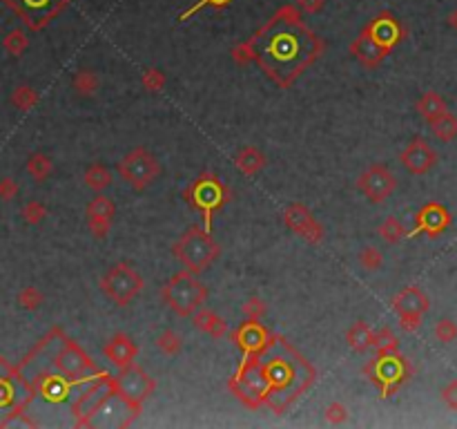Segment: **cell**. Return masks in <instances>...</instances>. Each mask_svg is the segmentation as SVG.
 <instances>
[{"label":"cell","mask_w":457,"mask_h":429,"mask_svg":"<svg viewBox=\"0 0 457 429\" xmlns=\"http://www.w3.org/2000/svg\"><path fill=\"white\" fill-rule=\"evenodd\" d=\"M317 369L283 335H272L264 351L241 360L227 389L246 407H268L279 416L313 387Z\"/></svg>","instance_id":"obj_1"},{"label":"cell","mask_w":457,"mask_h":429,"mask_svg":"<svg viewBox=\"0 0 457 429\" xmlns=\"http://www.w3.org/2000/svg\"><path fill=\"white\" fill-rule=\"evenodd\" d=\"M253 61L279 87H290L324 52V41L306 27L297 7L285 5L253 38Z\"/></svg>","instance_id":"obj_2"},{"label":"cell","mask_w":457,"mask_h":429,"mask_svg":"<svg viewBox=\"0 0 457 429\" xmlns=\"http://www.w3.org/2000/svg\"><path fill=\"white\" fill-rule=\"evenodd\" d=\"M406 36L404 25L395 18L391 11H382L377 14L373 20H368L357 38L350 43V54L364 65L373 70V67H380L382 61L391 54L402 38Z\"/></svg>","instance_id":"obj_3"},{"label":"cell","mask_w":457,"mask_h":429,"mask_svg":"<svg viewBox=\"0 0 457 429\" xmlns=\"http://www.w3.org/2000/svg\"><path fill=\"white\" fill-rule=\"evenodd\" d=\"M172 253L188 270H192L194 275H199L219 259L221 246L216 244V240L210 235L208 228L192 226V228H188L174 242Z\"/></svg>","instance_id":"obj_4"},{"label":"cell","mask_w":457,"mask_h":429,"mask_svg":"<svg viewBox=\"0 0 457 429\" xmlns=\"http://www.w3.org/2000/svg\"><path fill=\"white\" fill-rule=\"evenodd\" d=\"M183 197H186V201L190 204V208H194V210L201 212L203 228L212 231L214 214L225 208V204L230 201L232 193H230V188H227V186L221 182L219 175H214V173H201V175L186 188Z\"/></svg>","instance_id":"obj_5"},{"label":"cell","mask_w":457,"mask_h":429,"mask_svg":"<svg viewBox=\"0 0 457 429\" xmlns=\"http://www.w3.org/2000/svg\"><path fill=\"white\" fill-rule=\"evenodd\" d=\"M161 298L165 302V307L177 313L179 318H188V315L197 313L205 300H208V289L203 282L192 273V270H179L177 275L170 277L163 289Z\"/></svg>","instance_id":"obj_6"},{"label":"cell","mask_w":457,"mask_h":429,"mask_svg":"<svg viewBox=\"0 0 457 429\" xmlns=\"http://www.w3.org/2000/svg\"><path fill=\"white\" fill-rule=\"evenodd\" d=\"M364 376L380 389L382 398H391L413 376V367L399 354H377L368 365L364 367Z\"/></svg>","instance_id":"obj_7"},{"label":"cell","mask_w":457,"mask_h":429,"mask_svg":"<svg viewBox=\"0 0 457 429\" xmlns=\"http://www.w3.org/2000/svg\"><path fill=\"white\" fill-rule=\"evenodd\" d=\"M52 367L59 371L61 376L70 380L72 385H83V382L94 380L100 374L94 365V360L87 356V351H83V347L70 340L67 335L54 349Z\"/></svg>","instance_id":"obj_8"},{"label":"cell","mask_w":457,"mask_h":429,"mask_svg":"<svg viewBox=\"0 0 457 429\" xmlns=\"http://www.w3.org/2000/svg\"><path fill=\"white\" fill-rule=\"evenodd\" d=\"M141 409H143V405L128 400L117 387H114V391L110 396L103 398L100 405L94 409V414L89 416L85 427H114V429L130 427L141 416Z\"/></svg>","instance_id":"obj_9"},{"label":"cell","mask_w":457,"mask_h":429,"mask_svg":"<svg viewBox=\"0 0 457 429\" xmlns=\"http://www.w3.org/2000/svg\"><path fill=\"white\" fill-rule=\"evenodd\" d=\"M143 277L128 262L114 264L105 275L100 277V291L117 304V307H130L134 298L143 291Z\"/></svg>","instance_id":"obj_10"},{"label":"cell","mask_w":457,"mask_h":429,"mask_svg":"<svg viewBox=\"0 0 457 429\" xmlns=\"http://www.w3.org/2000/svg\"><path fill=\"white\" fill-rule=\"evenodd\" d=\"M117 170L123 182L130 184L134 190H145L161 175V163H158V159L150 150L134 148L117 163Z\"/></svg>","instance_id":"obj_11"},{"label":"cell","mask_w":457,"mask_h":429,"mask_svg":"<svg viewBox=\"0 0 457 429\" xmlns=\"http://www.w3.org/2000/svg\"><path fill=\"white\" fill-rule=\"evenodd\" d=\"M33 31H40L72 3V0H3Z\"/></svg>","instance_id":"obj_12"},{"label":"cell","mask_w":457,"mask_h":429,"mask_svg":"<svg viewBox=\"0 0 457 429\" xmlns=\"http://www.w3.org/2000/svg\"><path fill=\"white\" fill-rule=\"evenodd\" d=\"M428 307L430 302L419 286H406L393 298V311L399 315V326H402V331L408 333L419 329L421 320L428 313Z\"/></svg>","instance_id":"obj_13"},{"label":"cell","mask_w":457,"mask_h":429,"mask_svg":"<svg viewBox=\"0 0 457 429\" xmlns=\"http://www.w3.org/2000/svg\"><path fill=\"white\" fill-rule=\"evenodd\" d=\"M357 190L373 204H382L397 190V177L384 163H373L357 177Z\"/></svg>","instance_id":"obj_14"},{"label":"cell","mask_w":457,"mask_h":429,"mask_svg":"<svg viewBox=\"0 0 457 429\" xmlns=\"http://www.w3.org/2000/svg\"><path fill=\"white\" fill-rule=\"evenodd\" d=\"M114 387H117L114 385V376H110V374H98L94 380L87 382V389L72 405V416L76 421V427L87 425L89 416L94 414V409L100 405V400L114 391Z\"/></svg>","instance_id":"obj_15"},{"label":"cell","mask_w":457,"mask_h":429,"mask_svg":"<svg viewBox=\"0 0 457 429\" xmlns=\"http://www.w3.org/2000/svg\"><path fill=\"white\" fill-rule=\"evenodd\" d=\"M114 385L125 398L136 405H143L156 391V380L136 363L121 369V374L114 376Z\"/></svg>","instance_id":"obj_16"},{"label":"cell","mask_w":457,"mask_h":429,"mask_svg":"<svg viewBox=\"0 0 457 429\" xmlns=\"http://www.w3.org/2000/svg\"><path fill=\"white\" fill-rule=\"evenodd\" d=\"M270 337L272 333L266 329V324H261V320H246L230 333V340L241 349V354H244L241 360H250L264 351L266 344L270 342Z\"/></svg>","instance_id":"obj_17"},{"label":"cell","mask_w":457,"mask_h":429,"mask_svg":"<svg viewBox=\"0 0 457 429\" xmlns=\"http://www.w3.org/2000/svg\"><path fill=\"white\" fill-rule=\"evenodd\" d=\"M283 221L292 233L301 235L308 244H322L324 226L315 219V214L310 212V208H308V206L297 204V201H294V204H290L288 208L283 210Z\"/></svg>","instance_id":"obj_18"},{"label":"cell","mask_w":457,"mask_h":429,"mask_svg":"<svg viewBox=\"0 0 457 429\" xmlns=\"http://www.w3.org/2000/svg\"><path fill=\"white\" fill-rule=\"evenodd\" d=\"M451 226V212L447 206H442L440 201H428L426 206H421L415 214V228L408 231V237L417 235H428L437 237Z\"/></svg>","instance_id":"obj_19"},{"label":"cell","mask_w":457,"mask_h":429,"mask_svg":"<svg viewBox=\"0 0 457 429\" xmlns=\"http://www.w3.org/2000/svg\"><path fill=\"white\" fill-rule=\"evenodd\" d=\"M399 163H402L410 175H426L437 163V152L426 143V139H413L399 154Z\"/></svg>","instance_id":"obj_20"},{"label":"cell","mask_w":457,"mask_h":429,"mask_svg":"<svg viewBox=\"0 0 457 429\" xmlns=\"http://www.w3.org/2000/svg\"><path fill=\"white\" fill-rule=\"evenodd\" d=\"M114 217H117V206H114L110 197L96 195L87 204V228L96 240H103V237L110 235Z\"/></svg>","instance_id":"obj_21"},{"label":"cell","mask_w":457,"mask_h":429,"mask_svg":"<svg viewBox=\"0 0 457 429\" xmlns=\"http://www.w3.org/2000/svg\"><path fill=\"white\" fill-rule=\"evenodd\" d=\"M103 356H105L114 367L125 369L136 363V356H139V347L134 344V340L125 333L112 335L110 340L103 347Z\"/></svg>","instance_id":"obj_22"},{"label":"cell","mask_w":457,"mask_h":429,"mask_svg":"<svg viewBox=\"0 0 457 429\" xmlns=\"http://www.w3.org/2000/svg\"><path fill=\"white\" fill-rule=\"evenodd\" d=\"M192 318H194V326H197L199 331L208 333L210 337H214V340H221V337H225L227 333H230V326H227V322L221 318L219 313H214L212 309L201 307L197 313L192 315Z\"/></svg>","instance_id":"obj_23"},{"label":"cell","mask_w":457,"mask_h":429,"mask_svg":"<svg viewBox=\"0 0 457 429\" xmlns=\"http://www.w3.org/2000/svg\"><path fill=\"white\" fill-rule=\"evenodd\" d=\"M266 163H268L266 154L261 152L259 148H255V145H246V148H241V150L234 154L237 170L241 173V175H246V177L259 175V173L266 168Z\"/></svg>","instance_id":"obj_24"},{"label":"cell","mask_w":457,"mask_h":429,"mask_svg":"<svg viewBox=\"0 0 457 429\" xmlns=\"http://www.w3.org/2000/svg\"><path fill=\"white\" fill-rule=\"evenodd\" d=\"M415 110L421 119H426L428 123L435 121L437 117H442L444 112H449L447 101H444L437 92H424L415 103Z\"/></svg>","instance_id":"obj_25"},{"label":"cell","mask_w":457,"mask_h":429,"mask_svg":"<svg viewBox=\"0 0 457 429\" xmlns=\"http://www.w3.org/2000/svg\"><path fill=\"white\" fill-rule=\"evenodd\" d=\"M346 342H348V347L352 349V351L364 354L375 344V331L366 322H355L346 331Z\"/></svg>","instance_id":"obj_26"},{"label":"cell","mask_w":457,"mask_h":429,"mask_svg":"<svg viewBox=\"0 0 457 429\" xmlns=\"http://www.w3.org/2000/svg\"><path fill=\"white\" fill-rule=\"evenodd\" d=\"M83 179H85V186L91 188V190H96V193H103V190H107L114 184V177L110 173V168H105L103 163H91L85 170Z\"/></svg>","instance_id":"obj_27"},{"label":"cell","mask_w":457,"mask_h":429,"mask_svg":"<svg viewBox=\"0 0 457 429\" xmlns=\"http://www.w3.org/2000/svg\"><path fill=\"white\" fill-rule=\"evenodd\" d=\"M27 173L33 177V182H47V179L52 177L54 173V163L47 154H43V152H36V154H31L29 159H27Z\"/></svg>","instance_id":"obj_28"},{"label":"cell","mask_w":457,"mask_h":429,"mask_svg":"<svg viewBox=\"0 0 457 429\" xmlns=\"http://www.w3.org/2000/svg\"><path fill=\"white\" fill-rule=\"evenodd\" d=\"M430 130L440 141L451 143L457 137V117L451 115V112H444L442 117H437L435 121H430Z\"/></svg>","instance_id":"obj_29"},{"label":"cell","mask_w":457,"mask_h":429,"mask_svg":"<svg viewBox=\"0 0 457 429\" xmlns=\"http://www.w3.org/2000/svg\"><path fill=\"white\" fill-rule=\"evenodd\" d=\"M377 235H380L386 244H399L404 237H408V231L397 217H386L380 224V228H377Z\"/></svg>","instance_id":"obj_30"},{"label":"cell","mask_w":457,"mask_h":429,"mask_svg":"<svg viewBox=\"0 0 457 429\" xmlns=\"http://www.w3.org/2000/svg\"><path fill=\"white\" fill-rule=\"evenodd\" d=\"M72 85L81 96H94L100 87V78L89 70H78L72 78Z\"/></svg>","instance_id":"obj_31"},{"label":"cell","mask_w":457,"mask_h":429,"mask_svg":"<svg viewBox=\"0 0 457 429\" xmlns=\"http://www.w3.org/2000/svg\"><path fill=\"white\" fill-rule=\"evenodd\" d=\"M11 103H14L18 110L27 112V110H31V108H36V103H38V92H36L33 87H29V85H20V87L14 89V94H11Z\"/></svg>","instance_id":"obj_32"},{"label":"cell","mask_w":457,"mask_h":429,"mask_svg":"<svg viewBox=\"0 0 457 429\" xmlns=\"http://www.w3.org/2000/svg\"><path fill=\"white\" fill-rule=\"evenodd\" d=\"M154 344H156L158 351H163L165 356H177V354H181V347H183L181 335H179L177 331H172V329H165L163 333H158V337H156Z\"/></svg>","instance_id":"obj_33"},{"label":"cell","mask_w":457,"mask_h":429,"mask_svg":"<svg viewBox=\"0 0 457 429\" xmlns=\"http://www.w3.org/2000/svg\"><path fill=\"white\" fill-rule=\"evenodd\" d=\"M165 83H167L165 74L161 70H156V67H147V70L141 74V85L147 89V92H152V94L163 92Z\"/></svg>","instance_id":"obj_34"},{"label":"cell","mask_w":457,"mask_h":429,"mask_svg":"<svg viewBox=\"0 0 457 429\" xmlns=\"http://www.w3.org/2000/svg\"><path fill=\"white\" fill-rule=\"evenodd\" d=\"M3 48L11 56H22V54H25V50L29 48V38L25 36V31H22V29H14L5 36Z\"/></svg>","instance_id":"obj_35"},{"label":"cell","mask_w":457,"mask_h":429,"mask_svg":"<svg viewBox=\"0 0 457 429\" xmlns=\"http://www.w3.org/2000/svg\"><path fill=\"white\" fill-rule=\"evenodd\" d=\"M373 347L377 354H393V351H399V340L391 329H382V331H375Z\"/></svg>","instance_id":"obj_36"},{"label":"cell","mask_w":457,"mask_h":429,"mask_svg":"<svg viewBox=\"0 0 457 429\" xmlns=\"http://www.w3.org/2000/svg\"><path fill=\"white\" fill-rule=\"evenodd\" d=\"M359 264L364 270H380L384 266V255L380 248H375V246H366L364 251L359 253Z\"/></svg>","instance_id":"obj_37"},{"label":"cell","mask_w":457,"mask_h":429,"mask_svg":"<svg viewBox=\"0 0 457 429\" xmlns=\"http://www.w3.org/2000/svg\"><path fill=\"white\" fill-rule=\"evenodd\" d=\"M43 302H45V298H43V293L36 289V286H27V289H22L20 293H18V304L25 311H36V309H40L43 307Z\"/></svg>","instance_id":"obj_38"},{"label":"cell","mask_w":457,"mask_h":429,"mask_svg":"<svg viewBox=\"0 0 457 429\" xmlns=\"http://www.w3.org/2000/svg\"><path fill=\"white\" fill-rule=\"evenodd\" d=\"M241 311H244V315H246V320H261V318H264V315L268 313V304L261 300V298L253 296V298H248V300L244 302Z\"/></svg>","instance_id":"obj_39"},{"label":"cell","mask_w":457,"mask_h":429,"mask_svg":"<svg viewBox=\"0 0 457 429\" xmlns=\"http://www.w3.org/2000/svg\"><path fill=\"white\" fill-rule=\"evenodd\" d=\"M20 214L29 226H36V224H40L45 217H47V208H45L40 201H27V204L22 206Z\"/></svg>","instance_id":"obj_40"},{"label":"cell","mask_w":457,"mask_h":429,"mask_svg":"<svg viewBox=\"0 0 457 429\" xmlns=\"http://www.w3.org/2000/svg\"><path fill=\"white\" fill-rule=\"evenodd\" d=\"M435 337L444 344H451L457 340V324L449 318H444L435 324Z\"/></svg>","instance_id":"obj_41"},{"label":"cell","mask_w":457,"mask_h":429,"mask_svg":"<svg viewBox=\"0 0 457 429\" xmlns=\"http://www.w3.org/2000/svg\"><path fill=\"white\" fill-rule=\"evenodd\" d=\"M324 419L330 423V425H344L348 421V409L344 402H330L328 407L324 409Z\"/></svg>","instance_id":"obj_42"},{"label":"cell","mask_w":457,"mask_h":429,"mask_svg":"<svg viewBox=\"0 0 457 429\" xmlns=\"http://www.w3.org/2000/svg\"><path fill=\"white\" fill-rule=\"evenodd\" d=\"M230 3H232V0H197V5H192L188 11H183L179 20H188L190 16H194V14H197V11H201V9H205V7H212V9H223V7L230 5Z\"/></svg>","instance_id":"obj_43"},{"label":"cell","mask_w":457,"mask_h":429,"mask_svg":"<svg viewBox=\"0 0 457 429\" xmlns=\"http://www.w3.org/2000/svg\"><path fill=\"white\" fill-rule=\"evenodd\" d=\"M232 59H234V63L237 65H248L250 61H253V50H250V45H248V41H244V43H239V45H234V50H232Z\"/></svg>","instance_id":"obj_44"},{"label":"cell","mask_w":457,"mask_h":429,"mask_svg":"<svg viewBox=\"0 0 457 429\" xmlns=\"http://www.w3.org/2000/svg\"><path fill=\"white\" fill-rule=\"evenodd\" d=\"M16 195H18V184L14 182V179L11 177L0 179V199L11 201V199H16Z\"/></svg>","instance_id":"obj_45"},{"label":"cell","mask_w":457,"mask_h":429,"mask_svg":"<svg viewBox=\"0 0 457 429\" xmlns=\"http://www.w3.org/2000/svg\"><path fill=\"white\" fill-rule=\"evenodd\" d=\"M442 400L447 402L451 409L457 412V380L449 382V385L442 389Z\"/></svg>","instance_id":"obj_46"},{"label":"cell","mask_w":457,"mask_h":429,"mask_svg":"<svg viewBox=\"0 0 457 429\" xmlns=\"http://www.w3.org/2000/svg\"><path fill=\"white\" fill-rule=\"evenodd\" d=\"M297 5H299V9L306 11V14H317V11H322L324 0H297Z\"/></svg>","instance_id":"obj_47"},{"label":"cell","mask_w":457,"mask_h":429,"mask_svg":"<svg viewBox=\"0 0 457 429\" xmlns=\"http://www.w3.org/2000/svg\"><path fill=\"white\" fill-rule=\"evenodd\" d=\"M451 25H453V27H457V11H455V14L451 16Z\"/></svg>","instance_id":"obj_48"}]
</instances>
